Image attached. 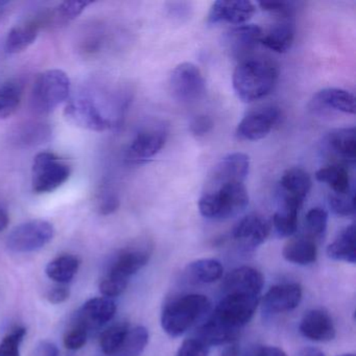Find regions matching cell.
Wrapping results in <instances>:
<instances>
[{
  "instance_id": "1",
  "label": "cell",
  "mask_w": 356,
  "mask_h": 356,
  "mask_svg": "<svg viewBox=\"0 0 356 356\" xmlns=\"http://www.w3.org/2000/svg\"><path fill=\"white\" fill-rule=\"evenodd\" d=\"M250 158L243 153L225 156L212 168L199 200L204 218L224 220L241 213L249 204L245 185L249 175Z\"/></svg>"
},
{
  "instance_id": "2",
  "label": "cell",
  "mask_w": 356,
  "mask_h": 356,
  "mask_svg": "<svg viewBox=\"0 0 356 356\" xmlns=\"http://www.w3.org/2000/svg\"><path fill=\"white\" fill-rule=\"evenodd\" d=\"M278 68L270 60L250 57L237 64L233 89L243 103L260 101L272 93L278 81Z\"/></svg>"
},
{
  "instance_id": "3",
  "label": "cell",
  "mask_w": 356,
  "mask_h": 356,
  "mask_svg": "<svg viewBox=\"0 0 356 356\" xmlns=\"http://www.w3.org/2000/svg\"><path fill=\"white\" fill-rule=\"evenodd\" d=\"M209 309L210 302L206 296L191 293L177 298L170 302L162 312V328L170 337H181Z\"/></svg>"
},
{
  "instance_id": "4",
  "label": "cell",
  "mask_w": 356,
  "mask_h": 356,
  "mask_svg": "<svg viewBox=\"0 0 356 356\" xmlns=\"http://www.w3.org/2000/svg\"><path fill=\"white\" fill-rule=\"evenodd\" d=\"M70 78L60 70H49L37 76L33 87L31 106L40 115L55 111L70 95Z\"/></svg>"
},
{
  "instance_id": "5",
  "label": "cell",
  "mask_w": 356,
  "mask_h": 356,
  "mask_svg": "<svg viewBox=\"0 0 356 356\" xmlns=\"http://www.w3.org/2000/svg\"><path fill=\"white\" fill-rule=\"evenodd\" d=\"M72 165L60 156L42 152L34 158L32 166V189L37 195L53 193L67 182Z\"/></svg>"
},
{
  "instance_id": "6",
  "label": "cell",
  "mask_w": 356,
  "mask_h": 356,
  "mask_svg": "<svg viewBox=\"0 0 356 356\" xmlns=\"http://www.w3.org/2000/svg\"><path fill=\"white\" fill-rule=\"evenodd\" d=\"M55 236L53 224L43 220H33L20 224L11 231L7 248L14 253H31L49 245Z\"/></svg>"
},
{
  "instance_id": "7",
  "label": "cell",
  "mask_w": 356,
  "mask_h": 356,
  "mask_svg": "<svg viewBox=\"0 0 356 356\" xmlns=\"http://www.w3.org/2000/svg\"><path fill=\"white\" fill-rule=\"evenodd\" d=\"M206 90L205 79L195 64H179L170 76V91L172 97L183 105L195 103L203 97Z\"/></svg>"
},
{
  "instance_id": "8",
  "label": "cell",
  "mask_w": 356,
  "mask_h": 356,
  "mask_svg": "<svg viewBox=\"0 0 356 356\" xmlns=\"http://www.w3.org/2000/svg\"><path fill=\"white\" fill-rule=\"evenodd\" d=\"M258 303V296L226 293L211 316L227 326L241 330L253 318Z\"/></svg>"
},
{
  "instance_id": "9",
  "label": "cell",
  "mask_w": 356,
  "mask_h": 356,
  "mask_svg": "<svg viewBox=\"0 0 356 356\" xmlns=\"http://www.w3.org/2000/svg\"><path fill=\"white\" fill-rule=\"evenodd\" d=\"M64 115L70 124L92 132H105L112 127L111 120L88 95H79L70 99Z\"/></svg>"
},
{
  "instance_id": "10",
  "label": "cell",
  "mask_w": 356,
  "mask_h": 356,
  "mask_svg": "<svg viewBox=\"0 0 356 356\" xmlns=\"http://www.w3.org/2000/svg\"><path fill=\"white\" fill-rule=\"evenodd\" d=\"M281 111L275 106H264L252 110L241 120L235 136L239 140L257 141L266 138L280 122Z\"/></svg>"
},
{
  "instance_id": "11",
  "label": "cell",
  "mask_w": 356,
  "mask_h": 356,
  "mask_svg": "<svg viewBox=\"0 0 356 356\" xmlns=\"http://www.w3.org/2000/svg\"><path fill=\"white\" fill-rule=\"evenodd\" d=\"M262 29L255 24H243L231 29L222 36V47L231 58L243 61L248 59L260 44Z\"/></svg>"
},
{
  "instance_id": "12",
  "label": "cell",
  "mask_w": 356,
  "mask_h": 356,
  "mask_svg": "<svg viewBox=\"0 0 356 356\" xmlns=\"http://www.w3.org/2000/svg\"><path fill=\"white\" fill-rule=\"evenodd\" d=\"M168 128L165 124H154L137 133L127 149V158L131 161H143L157 155L168 140Z\"/></svg>"
},
{
  "instance_id": "13",
  "label": "cell",
  "mask_w": 356,
  "mask_h": 356,
  "mask_svg": "<svg viewBox=\"0 0 356 356\" xmlns=\"http://www.w3.org/2000/svg\"><path fill=\"white\" fill-rule=\"evenodd\" d=\"M323 151L334 160L333 164L354 166L356 160V131L351 128L335 129L323 139Z\"/></svg>"
},
{
  "instance_id": "14",
  "label": "cell",
  "mask_w": 356,
  "mask_h": 356,
  "mask_svg": "<svg viewBox=\"0 0 356 356\" xmlns=\"http://www.w3.org/2000/svg\"><path fill=\"white\" fill-rule=\"evenodd\" d=\"M256 12V6L247 0H218L210 8L207 16L209 24H247Z\"/></svg>"
},
{
  "instance_id": "15",
  "label": "cell",
  "mask_w": 356,
  "mask_h": 356,
  "mask_svg": "<svg viewBox=\"0 0 356 356\" xmlns=\"http://www.w3.org/2000/svg\"><path fill=\"white\" fill-rule=\"evenodd\" d=\"M270 222L259 214L251 213L241 218L233 229L234 241L245 250L259 247L268 238L270 232Z\"/></svg>"
},
{
  "instance_id": "16",
  "label": "cell",
  "mask_w": 356,
  "mask_h": 356,
  "mask_svg": "<svg viewBox=\"0 0 356 356\" xmlns=\"http://www.w3.org/2000/svg\"><path fill=\"white\" fill-rule=\"evenodd\" d=\"M116 314V304L111 298L97 297L88 300L76 314V322L90 331L107 324Z\"/></svg>"
},
{
  "instance_id": "17",
  "label": "cell",
  "mask_w": 356,
  "mask_h": 356,
  "mask_svg": "<svg viewBox=\"0 0 356 356\" xmlns=\"http://www.w3.org/2000/svg\"><path fill=\"white\" fill-rule=\"evenodd\" d=\"M302 289L298 283H283L268 289L264 297V306L272 314L291 312L299 306Z\"/></svg>"
},
{
  "instance_id": "18",
  "label": "cell",
  "mask_w": 356,
  "mask_h": 356,
  "mask_svg": "<svg viewBox=\"0 0 356 356\" xmlns=\"http://www.w3.org/2000/svg\"><path fill=\"white\" fill-rule=\"evenodd\" d=\"M264 284L261 273L252 266H241L233 270L225 279L226 293L259 296Z\"/></svg>"
},
{
  "instance_id": "19",
  "label": "cell",
  "mask_w": 356,
  "mask_h": 356,
  "mask_svg": "<svg viewBox=\"0 0 356 356\" xmlns=\"http://www.w3.org/2000/svg\"><path fill=\"white\" fill-rule=\"evenodd\" d=\"M151 249L149 245H135L122 250L112 264L108 274L129 280L149 262Z\"/></svg>"
},
{
  "instance_id": "20",
  "label": "cell",
  "mask_w": 356,
  "mask_h": 356,
  "mask_svg": "<svg viewBox=\"0 0 356 356\" xmlns=\"http://www.w3.org/2000/svg\"><path fill=\"white\" fill-rule=\"evenodd\" d=\"M299 329L301 334L310 341H329L335 337L332 318L323 309H312L306 312Z\"/></svg>"
},
{
  "instance_id": "21",
  "label": "cell",
  "mask_w": 356,
  "mask_h": 356,
  "mask_svg": "<svg viewBox=\"0 0 356 356\" xmlns=\"http://www.w3.org/2000/svg\"><path fill=\"white\" fill-rule=\"evenodd\" d=\"M43 26L44 22L42 15L14 26L6 39V53L16 55L26 51L36 41Z\"/></svg>"
},
{
  "instance_id": "22",
  "label": "cell",
  "mask_w": 356,
  "mask_h": 356,
  "mask_svg": "<svg viewBox=\"0 0 356 356\" xmlns=\"http://www.w3.org/2000/svg\"><path fill=\"white\" fill-rule=\"evenodd\" d=\"M310 104L314 110H333L351 115L355 114V97L343 89H322L314 95Z\"/></svg>"
},
{
  "instance_id": "23",
  "label": "cell",
  "mask_w": 356,
  "mask_h": 356,
  "mask_svg": "<svg viewBox=\"0 0 356 356\" xmlns=\"http://www.w3.org/2000/svg\"><path fill=\"white\" fill-rule=\"evenodd\" d=\"M291 18H279L266 32H262L260 44L277 54H285L293 47L295 26Z\"/></svg>"
},
{
  "instance_id": "24",
  "label": "cell",
  "mask_w": 356,
  "mask_h": 356,
  "mask_svg": "<svg viewBox=\"0 0 356 356\" xmlns=\"http://www.w3.org/2000/svg\"><path fill=\"white\" fill-rule=\"evenodd\" d=\"M312 185V178L303 168H289L283 172L279 181V195L304 202Z\"/></svg>"
},
{
  "instance_id": "25",
  "label": "cell",
  "mask_w": 356,
  "mask_h": 356,
  "mask_svg": "<svg viewBox=\"0 0 356 356\" xmlns=\"http://www.w3.org/2000/svg\"><path fill=\"white\" fill-rule=\"evenodd\" d=\"M241 330L222 324L213 316L209 318L201 328L197 330V337L208 347L211 346L228 345L234 343L238 339Z\"/></svg>"
},
{
  "instance_id": "26",
  "label": "cell",
  "mask_w": 356,
  "mask_h": 356,
  "mask_svg": "<svg viewBox=\"0 0 356 356\" xmlns=\"http://www.w3.org/2000/svg\"><path fill=\"white\" fill-rule=\"evenodd\" d=\"M282 255L291 264L300 266L314 264L318 258L316 241L308 236L291 239L283 248Z\"/></svg>"
},
{
  "instance_id": "27",
  "label": "cell",
  "mask_w": 356,
  "mask_h": 356,
  "mask_svg": "<svg viewBox=\"0 0 356 356\" xmlns=\"http://www.w3.org/2000/svg\"><path fill=\"white\" fill-rule=\"evenodd\" d=\"M280 206L273 216V226L280 236L289 237L297 232L298 216L301 204L289 200L279 199Z\"/></svg>"
},
{
  "instance_id": "28",
  "label": "cell",
  "mask_w": 356,
  "mask_h": 356,
  "mask_svg": "<svg viewBox=\"0 0 356 356\" xmlns=\"http://www.w3.org/2000/svg\"><path fill=\"white\" fill-rule=\"evenodd\" d=\"M327 255L337 261L355 264L356 245L355 228L354 225L345 227L337 235V238L327 248Z\"/></svg>"
},
{
  "instance_id": "29",
  "label": "cell",
  "mask_w": 356,
  "mask_h": 356,
  "mask_svg": "<svg viewBox=\"0 0 356 356\" xmlns=\"http://www.w3.org/2000/svg\"><path fill=\"white\" fill-rule=\"evenodd\" d=\"M316 179L318 182L326 184L332 191V193L341 195L354 191L349 170L341 164L332 163L320 168L316 172Z\"/></svg>"
},
{
  "instance_id": "30",
  "label": "cell",
  "mask_w": 356,
  "mask_h": 356,
  "mask_svg": "<svg viewBox=\"0 0 356 356\" xmlns=\"http://www.w3.org/2000/svg\"><path fill=\"white\" fill-rule=\"evenodd\" d=\"M224 268L218 260L204 258L191 262L185 274L189 280L195 283H213L222 278Z\"/></svg>"
},
{
  "instance_id": "31",
  "label": "cell",
  "mask_w": 356,
  "mask_h": 356,
  "mask_svg": "<svg viewBox=\"0 0 356 356\" xmlns=\"http://www.w3.org/2000/svg\"><path fill=\"white\" fill-rule=\"evenodd\" d=\"M80 260L76 256L65 254L51 260L45 268V273L51 280L59 284L70 282L78 273Z\"/></svg>"
},
{
  "instance_id": "32",
  "label": "cell",
  "mask_w": 356,
  "mask_h": 356,
  "mask_svg": "<svg viewBox=\"0 0 356 356\" xmlns=\"http://www.w3.org/2000/svg\"><path fill=\"white\" fill-rule=\"evenodd\" d=\"M92 3L91 1H64L51 13L43 14L45 26H62L74 22Z\"/></svg>"
},
{
  "instance_id": "33",
  "label": "cell",
  "mask_w": 356,
  "mask_h": 356,
  "mask_svg": "<svg viewBox=\"0 0 356 356\" xmlns=\"http://www.w3.org/2000/svg\"><path fill=\"white\" fill-rule=\"evenodd\" d=\"M51 135V129L49 124L43 122H33V124H24V127L18 129L17 132L15 133L14 141L19 147H36L49 141Z\"/></svg>"
},
{
  "instance_id": "34",
  "label": "cell",
  "mask_w": 356,
  "mask_h": 356,
  "mask_svg": "<svg viewBox=\"0 0 356 356\" xmlns=\"http://www.w3.org/2000/svg\"><path fill=\"white\" fill-rule=\"evenodd\" d=\"M22 88L18 82L0 85V120H7L16 113L22 103Z\"/></svg>"
},
{
  "instance_id": "35",
  "label": "cell",
  "mask_w": 356,
  "mask_h": 356,
  "mask_svg": "<svg viewBox=\"0 0 356 356\" xmlns=\"http://www.w3.org/2000/svg\"><path fill=\"white\" fill-rule=\"evenodd\" d=\"M130 330L128 323H118L104 331L99 341L102 351L106 356H114L122 347L127 334Z\"/></svg>"
},
{
  "instance_id": "36",
  "label": "cell",
  "mask_w": 356,
  "mask_h": 356,
  "mask_svg": "<svg viewBox=\"0 0 356 356\" xmlns=\"http://www.w3.org/2000/svg\"><path fill=\"white\" fill-rule=\"evenodd\" d=\"M149 343V331L145 327L130 328L122 347L114 356H139Z\"/></svg>"
},
{
  "instance_id": "37",
  "label": "cell",
  "mask_w": 356,
  "mask_h": 356,
  "mask_svg": "<svg viewBox=\"0 0 356 356\" xmlns=\"http://www.w3.org/2000/svg\"><path fill=\"white\" fill-rule=\"evenodd\" d=\"M328 225V212L322 207H314L306 214L305 227L307 236L316 241L326 232Z\"/></svg>"
},
{
  "instance_id": "38",
  "label": "cell",
  "mask_w": 356,
  "mask_h": 356,
  "mask_svg": "<svg viewBox=\"0 0 356 356\" xmlns=\"http://www.w3.org/2000/svg\"><path fill=\"white\" fill-rule=\"evenodd\" d=\"M328 205L331 211L339 216H354L355 213V195L354 191L348 193H331L328 197Z\"/></svg>"
},
{
  "instance_id": "39",
  "label": "cell",
  "mask_w": 356,
  "mask_h": 356,
  "mask_svg": "<svg viewBox=\"0 0 356 356\" xmlns=\"http://www.w3.org/2000/svg\"><path fill=\"white\" fill-rule=\"evenodd\" d=\"M26 334L24 327H16L0 343V356H20V346Z\"/></svg>"
},
{
  "instance_id": "40",
  "label": "cell",
  "mask_w": 356,
  "mask_h": 356,
  "mask_svg": "<svg viewBox=\"0 0 356 356\" xmlns=\"http://www.w3.org/2000/svg\"><path fill=\"white\" fill-rule=\"evenodd\" d=\"M88 335V328L76 321L72 328L68 329L67 332L64 335V346L72 351L82 349L86 345Z\"/></svg>"
},
{
  "instance_id": "41",
  "label": "cell",
  "mask_w": 356,
  "mask_h": 356,
  "mask_svg": "<svg viewBox=\"0 0 356 356\" xmlns=\"http://www.w3.org/2000/svg\"><path fill=\"white\" fill-rule=\"evenodd\" d=\"M129 280L107 274L99 283V291L104 297L114 298L122 295L128 286Z\"/></svg>"
},
{
  "instance_id": "42",
  "label": "cell",
  "mask_w": 356,
  "mask_h": 356,
  "mask_svg": "<svg viewBox=\"0 0 356 356\" xmlns=\"http://www.w3.org/2000/svg\"><path fill=\"white\" fill-rule=\"evenodd\" d=\"M120 208V199L113 191H103L97 199V210L102 216H110Z\"/></svg>"
},
{
  "instance_id": "43",
  "label": "cell",
  "mask_w": 356,
  "mask_h": 356,
  "mask_svg": "<svg viewBox=\"0 0 356 356\" xmlns=\"http://www.w3.org/2000/svg\"><path fill=\"white\" fill-rule=\"evenodd\" d=\"M209 347L197 339H188L183 341L177 356H208Z\"/></svg>"
},
{
  "instance_id": "44",
  "label": "cell",
  "mask_w": 356,
  "mask_h": 356,
  "mask_svg": "<svg viewBox=\"0 0 356 356\" xmlns=\"http://www.w3.org/2000/svg\"><path fill=\"white\" fill-rule=\"evenodd\" d=\"M214 122L210 116L200 114L195 116L189 124V131L195 137H203L213 129Z\"/></svg>"
},
{
  "instance_id": "45",
  "label": "cell",
  "mask_w": 356,
  "mask_h": 356,
  "mask_svg": "<svg viewBox=\"0 0 356 356\" xmlns=\"http://www.w3.org/2000/svg\"><path fill=\"white\" fill-rule=\"evenodd\" d=\"M260 9L262 11L273 14L278 18H291L293 15V8L289 3H272V1H264L259 3Z\"/></svg>"
},
{
  "instance_id": "46",
  "label": "cell",
  "mask_w": 356,
  "mask_h": 356,
  "mask_svg": "<svg viewBox=\"0 0 356 356\" xmlns=\"http://www.w3.org/2000/svg\"><path fill=\"white\" fill-rule=\"evenodd\" d=\"M70 296V291L65 284H59L54 287L47 293V299L51 304H62L68 300Z\"/></svg>"
},
{
  "instance_id": "47",
  "label": "cell",
  "mask_w": 356,
  "mask_h": 356,
  "mask_svg": "<svg viewBox=\"0 0 356 356\" xmlns=\"http://www.w3.org/2000/svg\"><path fill=\"white\" fill-rule=\"evenodd\" d=\"M59 349L51 341H41L34 351V356H59Z\"/></svg>"
},
{
  "instance_id": "48",
  "label": "cell",
  "mask_w": 356,
  "mask_h": 356,
  "mask_svg": "<svg viewBox=\"0 0 356 356\" xmlns=\"http://www.w3.org/2000/svg\"><path fill=\"white\" fill-rule=\"evenodd\" d=\"M255 356H287L282 349L273 346H264L256 351Z\"/></svg>"
},
{
  "instance_id": "49",
  "label": "cell",
  "mask_w": 356,
  "mask_h": 356,
  "mask_svg": "<svg viewBox=\"0 0 356 356\" xmlns=\"http://www.w3.org/2000/svg\"><path fill=\"white\" fill-rule=\"evenodd\" d=\"M239 354H241V349L234 341V343H228V346L222 350L220 356H239Z\"/></svg>"
},
{
  "instance_id": "50",
  "label": "cell",
  "mask_w": 356,
  "mask_h": 356,
  "mask_svg": "<svg viewBox=\"0 0 356 356\" xmlns=\"http://www.w3.org/2000/svg\"><path fill=\"white\" fill-rule=\"evenodd\" d=\"M9 212L5 208H0V233L3 232L9 226Z\"/></svg>"
},
{
  "instance_id": "51",
  "label": "cell",
  "mask_w": 356,
  "mask_h": 356,
  "mask_svg": "<svg viewBox=\"0 0 356 356\" xmlns=\"http://www.w3.org/2000/svg\"><path fill=\"white\" fill-rule=\"evenodd\" d=\"M298 356H325V354L322 350L318 349V348L306 347L299 352Z\"/></svg>"
},
{
  "instance_id": "52",
  "label": "cell",
  "mask_w": 356,
  "mask_h": 356,
  "mask_svg": "<svg viewBox=\"0 0 356 356\" xmlns=\"http://www.w3.org/2000/svg\"><path fill=\"white\" fill-rule=\"evenodd\" d=\"M9 5L8 1H0V20L3 19L5 16L6 12H7V7Z\"/></svg>"
},
{
  "instance_id": "53",
  "label": "cell",
  "mask_w": 356,
  "mask_h": 356,
  "mask_svg": "<svg viewBox=\"0 0 356 356\" xmlns=\"http://www.w3.org/2000/svg\"><path fill=\"white\" fill-rule=\"evenodd\" d=\"M339 356H355L354 354H343V355H339Z\"/></svg>"
}]
</instances>
